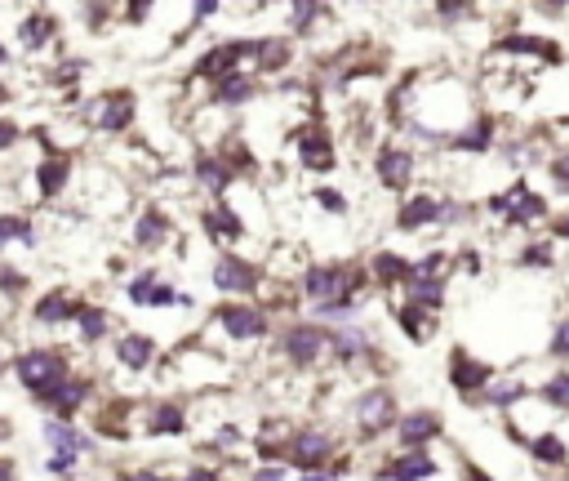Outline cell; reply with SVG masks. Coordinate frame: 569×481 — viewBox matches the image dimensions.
<instances>
[{
    "label": "cell",
    "instance_id": "36",
    "mask_svg": "<svg viewBox=\"0 0 569 481\" xmlns=\"http://www.w3.org/2000/svg\"><path fill=\"white\" fill-rule=\"evenodd\" d=\"M76 321H81V330H85V339H99V334H103V330H107V317H103V313H99V308H81V313H76Z\"/></svg>",
    "mask_w": 569,
    "mask_h": 481
},
{
    "label": "cell",
    "instance_id": "14",
    "mask_svg": "<svg viewBox=\"0 0 569 481\" xmlns=\"http://www.w3.org/2000/svg\"><path fill=\"white\" fill-rule=\"evenodd\" d=\"M445 214L450 206L441 201V197H410L401 214H396V227L401 232H418V227H427V223H445Z\"/></svg>",
    "mask_w": 569,
    "mask_h": 481
},
{
    "label": "cell",
    "instance_id": "50",
    "mask_svg": "<svg viewBox=\"0 0 569 481\" xmlns=\"http://www.w3.org/2000/svg\"><path fill=\"white\" fill-rule=\"evenodd\" d=\"M125 481H160L156 473H134V477H125Z\"/></svg>",
    "mask_w": 569,
    "mask_h": 481
},
{
    "label": "cell",
    "instance_id": "7",
    "mask_svg": "<svg viewBox=\"0 0 569 481\" xmlns=\"http://www.w3.org/2000/svg\"><path fill=\"white\" fill-rule=\"evenodd\" d=\"M374 174H378V183L387 192H405L414 183V157L405 148H396V143H383L378 157H374Z\"/></svg>",
    "mask_w": 569,
    "mask_h": 481
},
{
    "label": "cell",
    "instance_id": "12",
    "mask_svg": "<svg viewBox=\"0 0 569 481\" xmlns=\"http://www.w3.org/2000/svg\"><path fill=\"white\" fill-rule=\"evenodd\" d=\"M450 383L463 392V397H476V392H485L489 383H494V370L485 366V361H476V357H467L463 348L450 357Z\"/></svg>",
    "mask_w": 569,
    "mask_h": 481
},
{
    "label": "cell",
    "instance_id": "13",
    "mask_svg": "<svg viewBox=\"0 0 569 481\" xmlns=\"http://www.w3.org/2000/svg\"><path fill=\"white\" fill-rule=\"evenodd\" d=\"M299 160H303V169H311V174H329V169H338L334 139H329L325 130H308V134L299 139Z\"/></svg>",
    "mask_w": 569,
    "mask_h": 481
},
{
    "label": "cell",
    "instance_id": "26",
    "mask_svg": "<svg viewBox=\"0 0 569 481\" xmlns=\"http://www.w3.org/2000/svg\"><path fill=\"white\" fill-rule=\"evenodd\" d=\"M396 321H401V330H405L414 343H427V334H431V313H427V308L401 303V308H396Z\"/></svg>",
    "mask_w": 569,
    "mask_h": 481
},
{
    "label": "cell",
    "instance_id": "6",
    "mask_svg": "<svg viewBox=\"0 0 569 481\" xmlns=\"http://www.w3.org/2000/svg\"><path fill=\"white\" fill-rule=\"evenodd\" d=\"M218 325H223L236 343H250V339H262V334L271 330V317H267V308H259V303H223V308H218Z\"/></svg>",
    "mask_w": 569,
    "mask_h": 481
},
{
    "label": "cell",
    "instance_id": "3",
    "mask_svg": "<svg viewBox=\"0 0 569 481\" xmlns=\"http://www.w3.org/2000/svg\"><path fill=\"white\" fill-rule=\"evenodd\" d=\"M396 419H401V415H396V392H392V388H365L361 397L352 401V424H356L361 437H378V432H387Z\"/></svg>",
    "mask_w": 569,
    "mask_h": 481
},
{
    "label": "cell",
    "instance_id": "1",
    "mask_svg": "<svg viewBox=\"0 0 569 481\" xmlns=\"http://www.w3.org/2000/svg\"><path fill=\"white\" fill-rule=\"evenodd\" d=\"M365 285L361 267H338V264H316L303 272V294L316 303L320 317H347L356 308V294Z\"/></svg>",
    "mask_w": 569,
    "mask_h": 481
},
{
    "label": "cell",
    "instance_id": "44",
    "mask_svg": "<svg viewBox=\"0 0 569 481\" xmlns=\"http://www.w3.org/2000/svg\"><path fill=\"white\" fill-rule=\"evenodd\" d=\"M18 139V125H9V120H0V148H9Z\"/></svg>",
    "mask_w": 569,
    "mask_h": 481
},
{
    "label": "cell",
    "instance_id": "17",
    "mask_svg": "<svg viewBox=\"0 0 569 481\" xmlns=\"http://www.w3.org/2000/svg\"><path fill=\"white\" fill-rule=\"evenodd\" d=\"M410 272H414V264L401 259V255H392V250H378V255L369 259V276H374L378 285H405Z\"/></svg>",
    "mask_w": 569,
    "mask_h": 481
},
{
    "label": "cell",
    "instance_id": "33",
    "mask_svg": "<svg viewBox=\"0 0 569 481\" xmlns=\"http://www.w3.org/2000/svg\"><path fill=\"white\" fill-rule=\"evenodd\" d=\"M62 183H67V160H62V157H50L45 165H41V192H45V197H53V192H58Z\"/></svg>",
    "mask_w": 569,
    "mask_h": 481
},
{
    "label": "cell",
    "instance_id": "37",
    "mask_svg": "<svg viewBox=\"0 0 569 481\" xmlns=\"http://www.w3.org/2000/svg\"><path fill=\"white\" fill-rule=\"evenodd\" d=\"M50 32H53V23L36 14V18H27V27H23V41H27V45H41V41H45Z\"/></svg>",
    "mask_w": 569,
    "mask_h": 481
},
{
    "label": "cell",
    "instance_id": "46",
    "mask_svg": "<svg viewBox=\"0 0 569 481\" xmlns=\"http://www.w3.org/2000/svg\"><path fill=\"white\" fill-rule=\"evenodd\" d=\"M463 481H489V477H485L476 464H463Z\"/></svg>",
    "mask_w": 569,
    "mask_h": 481
},
{
    "label": "cell",
    "instance_id": "25",
    "mask_svg": "<svg viewBox=\"0 0 569 481\" xmlns=\"http://www.w3.org/2000/svg\"><path fill=\"white\" fill-rule=\"evenodd\" d=\"M45 437H50V446H53V450H62L67 459H76V455H81V450L90 446V441H85V437H81L76 428L58 424V419H50V424H45Z\"/></svg>",
    "mask_w": 569,
    "mask_h": 481
},
{
    "label": "cell",
    "instance_id": "16",
    "mask_svg": "<svg viewBox=\"0 0 569 481\" xmlns=\"http://www.w3.org/2000/svg\"><path fill=\"white\" fill-rule=\"evenodd\" d=\"M36 397H45L58 415H71L85 397H90V383L85 379H58L53 388H45V392H36Z\"/></svg>",
    "mask_w": 569,
    "mask_h": 481
},
{
    "label": "cell",
    "instance_id": "34",
    "mask_svg": "<svg viewBox=\"0 0 569 481\" xmlns=\"http://www.w3.org/2000/svg\"><path fill=\"white\" fill-rule=\"evenodd\" d=\"M183 428H187V419L178 406H160L152 415V432H183Z\"/></svg>",
    "mask_w": 569,
    "mask_h": 481
},
{
    "label": "cell",
    "instance_id": "20",
    "mask_svg": "<svg viewBox=\"0 0 569 481\" xmlns=\"http://www.w3.org/2000/svg\"><path fill=\"white\" fill-rule=\"evenodd\" d=\"M289 58H294V45H289L285 36L254 41V63H259L262 72H280V67H289Z\"/></svg>",
    "mask_w": 569,
    "mask_h": 481
},
{
    "label": "cell",
    "instance_id": "40",
    "mask_svg": "<svg viewBox=\"0 0 569 481\" xmlns=\"http://www.w3.org/2000/svg\"><path fill=\"white\" fill-rule=\"evenodd\" d=\"M520 264L525 267H552V245H529V250L520 255Z\"/></svg>",
    "mask_w": 569,
    "mask_h": 481
},
{
    "label": "cell",
    "instance_id": "30",
    "mask_svg": "<svg viewBox=\"0 0 569 481\" xmlns=\"http://www.w3.org/2000/svg\"><path fill=\"white\" fill-rule=\"evenodd\" d=\"M165 232H169V223H165V214H156V210H147L143 218H138V227H134L138 245H156V241H160Z\"/></svg>",
    "mask_w": 569,
    "mask_h": 481
},
{
    "label": "cell",
    "instance_id": "42",
    "mask_svg": "<svg viewBox=\"0 0 569 481\" xmlns=\"http://www.w3.org/2000/svg\"><path fill=\"white\" fill-rule=\"evenodd\" d=\"M552 178L569 192V152H556V157H552Z\"/></svg>",
    "mask_w": 569,
    "mask_h": 481
},
{
    "label": "cell",
    "instance_id": "49",
    "mask_svg": "<svg viewBox=\"0 0 569 481\" xmlns=\"http://www.w3.org/2000/svg\"><path fill=\"white\" fill-rule=\"evenodd\" d=\"M0 481H14V468H9L5 459H0Z\"/></svg>",
    "mask_w": 569,
    "mask_h": 481
},
{
    "label": "cell",
    "instance_id": "11",
    "mask_svg": "<svg viewBox=\"0 0 569 481\" xmlns=\"http://www.w3.org/2000/svg\"><path fill=\"white\" fill-rule=\"evenodd\" d=\"M431 473H436V459L427 450H401L378 468V481H427Z\"/></svg>",
    "mask_w": 569,
    "mask_h": 481
},
{
    "label": "cell",
    "instance_id": "47",
    "mask_svg": "<svg viewBox=\"0 0 569 481\" xmlns=\"http://www.w3.org/2000/svg\"><path fill=\"white\" fill-rule=\"evenodd\" d=\"M303 481H338V473H303Z\"/></svg>",
    "mask_w": 569,
    "mask_h": 481
},
{
    "label": "cell",
    "instance_id": "23",
    "mask_svg": "<svg viewBox=\"0 0 569 481\" xmlns=\"http://www.w3.org/2000/svg\"><path fill=\"white\" fill-rule=\"evenodd\" d=\"M529 455L538 459V464H569V446L565 437H556V432H538V437H529Z\"/></svg>",
    "mask_w": 569,
    "mask_h": 481
},
{
    "label": "cell",
    "instance_id": "53",
    "mask_svg": "<svg viewBox=\"0 0 569 481\" xmlns=\"http://www.w3.org/2000/svg\"><path fill=\"white\" fill-rule=\"evenodd\" d=\"M565 481H569V473H565Z\"/></svg>",
    "mask_w": 569,
    "mask_h": 481
},
{
    "label": "cell",
    "instance_id": "38",
    "mask_svg": "<svg viewBox=\"0 0 569 481\" xmlns=\"http://www.w3.org/2000/svg\"><path fill=\"white\" fill-rule=\"evenodd\" d=\"M311 201H316L320 210H329V214H343V210H347V197H343V192H334V188H320Z\"/></svg>",
    "mask_w": 569,
    "mask_h": 481
},
{
    "label": "cell",
    "instance_id": "5",
    "mask_svg": "<svg viewBox=\"0 0 569 481\" xmlns=\"http://www.w3.org/2000/svg\"><path fill=\"white\" fill-rule=\"evenodd\" d=\"M334 437L325 432V428H299L294 437H289V446H285V459L294 464V468H303V473H325V464L334 459Z\"/></svg>",
    "mask_w": 569,
    "mask_h": 481
},
{
    "label": "cell",
    "instance_id": "19",
    "mask_svg": "<svg viewBox=\"0 0 569 481\" xmlns=\"http://www.w3.org/2000/svg\"><path fill=\"white\" fill-rule=\"evenodd\" d=\"M134 120V99L129 94H107L103 103H99V130H107V134H120L125 125Z\"/></svg>",
    "mask_w": 569,
    "mask_h": 481
},
{
    "label": "cell",
    "instance_id": "32",
    "mask_svg": "<svg viewBox=\"0 0 569 481\" xmlns=\"http://www.w3.org/2000/svg\"><path fill=\"white\" fill-rule=\"evenodd\" d=\"M320 18H325V9H320V5H308V0L289 5V27H294V32H311Z\"/></svg>",
    "mask_w": 569,
    "mask_h": 481
},
{
    "label": "cell",
    "instance_id": "24",
    "mask_svg": "<svg viewBox=\"0 0 569 481\" xmlns=\"http://www.w3.org/2000/svg\"><path fill=\"white\" fill-rule=\"evenodd\" d=\"M120 361L129 366V370H143V366H152V357H156V343L147 339V334H125L120 339Z\"/></svg>",
    "mask_w": 569,
    "mask_h": 481
},
{
    "label": "cell",
    "instance_id": "45",
    "mask_svg": "<svg viewBox=\"0 0 569 481\" xmlns=\"http://www.w3.org/2000/svg\"><path fill=\"white\" fill-rule=\"evenodd\" d=\"M183 481H223L218 473H209V468H196V473H187Z\"/></svg>",
    "mask_w": 569,
    "mask_h": 481
},
{
    "label": "cell",
    "instance_id": "51",
    "mask_svg": "<svg viewBox=\"0 0 569 481\" xmlns=\"http://www.w3.org/2000/svg\"><path fill=\"white\" fill-rule=\"evenodd\" d=\"M0 63H5V50H0Z\"/></svg>",
    "mask_w": 569,
    "mask_h": 481
},
{
    "label": "cell",
    "instance_id": "31",
    "mask_svg": "<svg viewBox=\"0 0 569 481\" xmlns=\"http://www.w3.org/2000/svg\"><path fill=\"white\" fill-rule=\"evenodd\" d=\"M538 397H543L547 406H556V410H569V374H552V379L538 388Z\"/></svg>",
    "mask_w": 569,
    "mask_h": 481
},
{
    "label": "cell",
    "instance_id": "18",
    "mask_svg": "<svg viewBox=\"0 0 569 481\" xmlns=\"http://www.w3.org/2000/svg\"><path fill=\"white\" fill-rule=\"evenodd\" d=\"M254 94H259V81H254L250 72H227L223 81H213V99H218V103H227V107H232V103H250Z\"/></svg>",
    "mask_w": 569,
    "mask_h": 481
},
{
    "label": "cell",
    "instance_id": "39",
    "mask_svg": "<svg viewBox=\"0 0 569 481\" xmlns=\"http://www.w3.org/2000/svg\"><path fill=\"white\" fill-rule=\"evenodd\" d=\"M152 294H156V272H143V276L129 285V299H134V303H152Z\"/></svg>",
    "mask_w": 569,
    "mask_h": 481
},
{
    "label": "cell",
    "instance_id": "28",
    "mask_svg": "<svg viewBox=\"0 0 569 481\" xmlns=\"http://www.w3.org/2000/svg\"><path fill=\"white\" fill-rule=\"evenodd\" d=\"M520 397H525V383H520V379H498V383L485 388V401H489V406H512Z\"/></svg>",
    "mask_w": 569,
    "mask_h": 481
},
{
    "label": "cell",
    "instance_id": "8",
    "mask_svg": "<svg viewBox=\"0 0 569 481\" xmlns=\"http://www.w3.org/2000/svg\"><path fill=\"white\" fill-rule=\"evenodd\" d=\"M213 285L227 290V294H254L259 290V267L250 259H236V255H218L213 259Z\"/></svg>",
    "mask_w": 569,
    "mask_h": 481
},
{
    "label": "cell",
    "instance_id": "15",
    "mask_svg": "<svg viewBox=\"0 0 569 481\" xmlns=\"http://www.w3.org/2000/svg\"><path fill=\"white\" fill-rule=\"evenodd\" d=\"M498 53H525V58H538V63H561V45L556 41H543V36H503L498 41Z\"/></svg>",
    "mask_w": 569,
    "mask_h": 481
},
{
    "label": "cell",
    "instance_id": "21",
    "mask_svg": "<svg viewBox=\"0 0 569 481\" xmlns=\"http://www.w3.org/2000/svg\"><path fill=\"white\" fill-rule=\"evenodd\" d=\"M205 232L218 236V241H241V236H245V223H241V214H232V206H213V210L205 214Z\"/></svg>",
    "mask_w": 569,
    "mask_h": 481
},
{
    "label": "cell",
    "instance_id": "22",
    "mask_svg": "<svg viewBox=\"0 0 569 481\" xmlns=\"http://www.w3.org/2000/svg\"><path fill=\"white\" fill-rule=\"evenodd\" d=\"M450 148H459V152H489L494 148V120H471L467 125V134H454L450 139Z\"/></svg>",
    "mask_w": 569,
    "mask_h": 481
},
{
    "label": "cell",
    "instance_id": "10",
    "mask_svg": "<svg viewBox=\"0 0 569 481\" xmlns=\"http://www.w3.org/2000/svg\"><path fill=\"white\" fill-rule=\"evenodd\" d=\"M18 379L32 392H45L62 379V357L58 352H27V357H18Z\"/></svg>",
    "mask_w": 569,
    "mask_h": 481
},
{
    "label": "cell",
    "instance_id": "2",
    "mask_svg": "<svg viewBox=\"0 0 569 481\" xmlns=\"http://www.w3.org/2000/svg\"><path fill=\"white\" fill-rule=\"evenodd\" d=\"M329 352V330L320 321H289L280 330V357L299 370H311Z\"/></svg>",
    "mask_w": 569,
    "mask_h": 481
},
{
    "label": "cell",
    "instance_id": "41",
    "mask_svg": "<svg viewBox=\"0 0 569 481\" xmlns=\"http://www.w3.org/2000/svg\"><path fill=\"white\" fill-rule=\"evenodd\" d=\"M552 357H561V361H569V317L556 325V334H552Z\"/></svg>",
    "mask_w": 569,
    "mask_h": 481
},
{
    "label": "cell",
    "instance_id": "9",
    "mask_svg": "<svg viewBox=\"0 0 569 481\" xmlns=\"http://www.w3.org/2000/svg\"><path fill=\"white\" fill-rule=\"evenodd\" d=\"M441 432H445V424H441L436 410H410V415L396 419V441L405 450H427V441H436Z\"/></svg>",
    "mask_w": 569,
    "mask_h": 481
},
{
    "label": "cell",
    "instance_id": "29",
    "mask_svg": "<svg viewBox=\"0 0 569 481\" xmlns=\"http://www.w3.org/2000/svg\"><path fill=\"white\" fill-rule=\"evenodd\" d=\"M76 313H81V308H76L67 294H45L41 308H36V317L41 321H67V317H76Z\"/></svg>",
    "mask_w": 569,
    "mask_h": 481
},
{
    "label": "cell",
    "instance_id": "35",
    "mask_svg": "<svg viewBox=\"0 0 569 481\" xmlns=\"http://www.w3.org/2000/svg\"><path fill=\"white\" fill-rule=\"evenodd\" d=\"M27 236H32V223H27V218H18V214H5V218H0V245H5V241H27Z\"/></svg>",
    "mask_w": 569,
    "mask_h": 481
},
{
    "label": "cell",
    "instance_id": "43",
    "mask_svg": "<svg viewBox=\"0 0 569 481\" xmlns=\"http://www.w3.org/2000/svg\"><path fill=\"white\" fill-rule=\"evenodd\" d=\"M250 481H285V464H271V468H259Z\"/></svg>",
    "mask_w": 569,
    "mask_h": 481
},
{
    "label": "cell",
    "instance_id": "52",
    "mask_svg": "<svg viewBox=\"0 0 569 481\" xmlns=\"http://www.w3.org/2000/svg\"><path fill=\"white\" fill-rule=\"evenodd\" d=\"M0 99H5V90H0Z\"/></svg>",
    "mask_w": 569,
    "mask_h": 481
},
{
    "label": "cell",
    "instance_id": "27",
    "mask_svg": "<svg viewBox=\"0 0 569 481\" xmlns=\"http://www.w3.org/2000/svg\"><path fill=\"white\" fill-rule=\"evenodd\" d=\"M196 178L205 183L209 192H227V183H232V165L223 157H205L196 165Z\"/></svg>",
    "mask_w": 569,
    "mask_h": 481
},
{
    "label": "cell",
    "instance_id": "48",
    "mask_svg": "<svg viewBox=\"0 0 569 481\" xmlns=\"http://www.w3.org/2000/svg\"><path fill=\"white\" fill-rule=\"evenodd\" d=\"M556 236H561V241H569V214L561 218V223H556Z\"/></svg>",
    "mask_w": 569,
    "mask_h": 481
},
{
    "label": "cell",
    "instance_id": "4",
    "mask_svg": "<svg viewBox=\"0 0 569 481\" xmlns=\"http://www.w3.org/2000/svg\"><path fill=\"white\" fill-rule=\"evenodd\" d=\"M489 214H494V218H503V223H512V227H525V223H538V218H547V201H543L534 188L512 183L507 192L489 197Z\"/></svg>",
    "mask_w": 569,
    "mask_h": 481
}]
</instances>
